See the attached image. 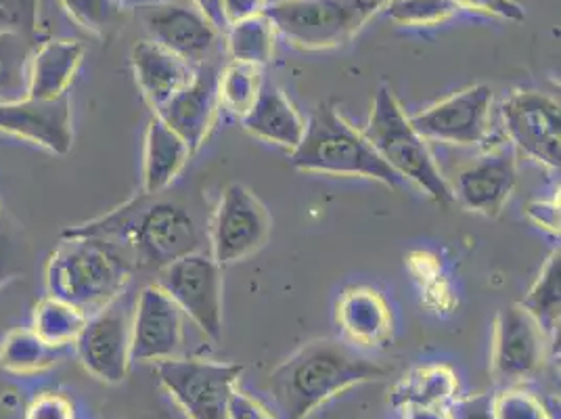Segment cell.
<instances>
[{"label": "cell", "instance_id": "1", "mask_svg": "<svg viewBox=\"0 0 561 419\" xmlns=\"http://www.w3.org/2000/svg\"><path fill=\"white\" fill-rule=\"evenodd\" d=\"M66 234L114 244L135 269L160 271L179 258L204 252V234L193 212L164 193H140L124 206Z\"/></svg>", "mask_w": 561, "mask_h": 419}, {"label": "cell", "instance_id": "2", "mask_svg": "<svg viewBox=\"0 0 561 419\" xmlns=\"http://www.w3.org/2000/svg\"><path fill=\"white\" fill-rule=\"evenodd\" d=\"M392 370L340 340H312L268 375V386L285 419H306L329 398L367 382H381Z\"/></svg>", "mask_w": 561, "mask_h": 419}, {"label": "cell", "instance_id": "3", "mask_svg": "<svg viewBox=\"0 0 561 419\" xmlns=\"http://www.w3.org/2000/svg\"><path fill=\"white\" fill-rule=\"evenodd\" d=\"M133 273V260L114 244L64 234L48 258V296L73 304L91 317L124 296Z\"/></svg>", "mask_w": 561, "mask_h": 419}, {"label": "cell", "instance_id": "4", "mask_svg": "<svg viewBox=\"0 0 561 419\" xmlns=\"http://www.w3.org/2000/svg\"><path fill=\"white\" fill-rule=\"evenodd\" d=\"M291 166L302 172L371 179L390 189L402 185L363 131H356L333 103H321L312 112L305 137L291 151Z\"/></svg>", "mask_w": 561, "mask_h": 419}, {"label": "cell", "instance_id": "5", "mask_svg": "<svg viewBox=\"0 0 561 419\" xmlns=\"http://www.w3.org/2000/svg\"><path fill=\"white\" fill-rule=\"evenodd\" d=\"M363 135L374 145L379 158L397 172L400 181L413 183L440 206L453 204L448 179L390 87H381L375 94L371 116Z\"/></svg>", "mask_w": 561, "mask_h": 419}, {"label": "cell", "instance_id": "6", "mask_svg": "<svg viewBox=\"0 0 561 419\" xmlns=\"http://www.w3.org/2000/svg\"><path fill=\"white\" fill-rule=\"evenodd\" d=\"M388 0H273L266 15L294 47L329 50L344 47L381 13Z\"/></svg>", "mask_w": 561, "mask_h": 419}, {"label": "cell", "instance_id": "7", "mask_svg": "<svg viewBox=\"0 0 561 419\" xmlns=\"http://www.w3.org/2000/svg\"><path fill=\"white\" fill-rule=\"evenodd\" d=\"M156 283L211 342L222 340L225 280L222 267L206 252L179 258L158 271Z\"/></svg>", "mask_w": 561, "mask_h": 419}, {"label": "cell", "instance_id": "8", "mask_svg": "<svg viewBox=\"0 0 561 419\" xmlns=\"http://www.w3.org/2000/svg\"><path fill=\"white\" fill-rule=\"evenodd\" d=\"M243 373L237 363L208 359H168L158 377L188 419H229V403Z\"/></svg>", "mask_w": 561, "mask_h": 419}, {"label": "cell", "instance_id": "9", "mask_svg": "<svg viewBox=\"0 0 561 419\" xmlns=\"http://www.w3.org/2000/svg\"><path fill=\"white\" fill-rule=\"evenodd\" d=\"M271 214L248 186H227L210 223V257L229 267L245 260L268 241Z\"/></svg>", "mask_w": 561, "mask_h": 419}, {"label": "cell", "instance_id": "10", "mask_svg": "<svg viewBox=\"0 0 561 419\" xmlns=\"http://www.w3.org/2000/svg\"><path fill=\"white\" fill-rule=\"evenodd\" d=\"M505 139L517 154L549 170L561 166V112L558 99L538 91H515L501 105Z\"/></svg>", "mask_w": 561, "mask_h": 419}, {"label": "cell", "instance_id": "11", "mask_svg": "<svg viewBox=\"0 0 561 419\" xmlns=\"http://www.w3.org/2000/svg\"><path fill=\"white\" fill-rule=\"evenodd\" d=\"M553 349V340L538 326L537 319L522 304H512L494 321L492 375L503 386L533 380Z\"/></svg>", "mask_w": 561, "mask_h": 419}, {"label": "cell", "instance_id": "12", "mask_svg": "<svg viewBox=\"0 0 561 419\" xmlns=\"http://www.w3.org/2000/svg\"><path fill=\"white\" fill-rule=\"evenodd\" d=\"M492 105L491 87L473 84L409 117L425 140L478 147L492 137Z\"/></svg>", "mask_w": 561, "mask_h": 419}, {"label": "cell", "instance_id": "13", "mask_svg": "<svg viewBox=\"0 0 561 419\" xmlns=\"http://www.w3.org/2000/svg\"><path fill=\"white\" fill-rule=\"evenodd\" d=\"M73 347L82 367L96 380H126L133 365V310L122 296L89 317Z\"/></svg>", "mask_w": 561, "mask_h": 419}, {"label": "cell", "instance_id": "14", "mask_svg": "<svg viewBox=\"0 0 561 419\" xmlns=\"http://www.w3.org/2000/svg\"><path fill=\"white\" fill-rule=\"evenodd\" d=\"M453 202L459 206L496 218L507 206L517 185V151L507 139L491 145L480 158L463 166L448 181Z\"/></svg>", "mask_w": 561, "mask_h": 419}, {"label": "cell", "instance_id": "15", "mask_svg": "<svg viewBox=\"0 0 561 419\" xmlns=\"http://www.w3.org/2000/svg\"><path fill=\"white\" fill-rule=\"evenodd\" d=\"M137 9L149 41L168 48L193 68L214 59L222 34L193 4L160 0Z\"/></svg>", "mask_w": 561, "mask_h": 419}, {"label": "cell", "instance_id": "16", "mask_svg": "<svg viewBox=\"0 0 561 419\" xmlns=\"http://www.w3.org/2000/svg\"><path fill=\"white\" fill-rule=\"evenodd\" d=\"M0 133L66 156L73 145L70 97L36 99L25 94L15 101H0Z\"/></svg>", "mask_w": 561, "mask_h": 419}, {"label": "cell", "instance_id": "17", "mask_svg": "<svg viewBox=\"0 0 561 419\" xmlns=\"http://www.w3.org/2000/svg\"><path fill=\"white\" fill-rule=\"evenodd\" d=\"M185 313L153 281L140 290L133 308V361L176 359L185 344Z\"/></svg>", "mask_w": 561, "mask_h": 419}, {"label": "cell", "instance_id": "18", "mask_svg": "<svg viewBox=\"0 0 561 419\" xmlns=\"http://www.w3.org/2000/svg\"><path fill=\"white\" fill-rule=\"evenodd\" d=\"M218 71L214 64L199 66L195 78L179 94H174L156 116L172 128L181 139L187 143L195 154L210 135L216 114L220 110L218 101Z\"/></svg>", "mask_w": 561, "mask_h": 419}, {"label": "cell", "instance_id": "19", "mask_svg": "<svg viewBox=\"0 0 561 419\" xmlns=\"http://www.w3.org/2000/svg\"><path fill=\"white\" fill-rule=\"evenodd\" d=\"M346 342L358 349H379L392 340L394 315L383 294L367 285L344 290L335 308Z\"/></svg>", "mask_w": 561, "mask_h": 419}, {"label": "cell", "instance_id": "20", "mask_svg": "<svg viewBox=\"0 0 561 419\" xmlns=\"http://www.w3.org/2000/svg\"><path fill=\"white\" fill-rule=\"evenodd\" d=\"M130 64L147 105L158 112L195 78L197 68L153 41H140L130 50Z\"/></svg>", "mask_w": 561, "mask_h": 419}, {"label": "cell", "instance_id": "21", "mask_svg": "<svg viewBox=\"0 0 561 419\" xmlns=\"http://www.w3.org/2000/svg\"><path fill=\"white\" fill-rule=\"evenodd\" d=\"M243 128L256 139L273 143L289 154L305 137L306 120L275 82H264L254 107L241 120Z\"/></svg>", "mask_w": 561, "mask_h": 419}, {"label": "cell", "instance_id": "22", "mask_svg": "<svg viewBox=\"0 0 561 419\" xmlns=\"http://www.w3.org/2000/svg\"><path fill=\"white\" fill-rule=\"evenodd\" d=\"M84 45L78 41H47L36 45L27 66V94L36 99H57L68 89L84 59Z\"/></svg>", "mask_w": 561, "mask_h": 419}, {"label": "cell", "instance_id": "23", "mask_svg": "<svg viewBox=\"0 0 561 419\" xmlns=\"http://www.w3.org/2000/svg\"><path fill=\"white\" fill-rule=\"evenodd\" d=\"M193 151L172 128L158 116L151 117L145 131L142 149V193H164L181 177Z\"/></svg>", "mask_w": 561, "mask_h": 419}, {"label": "cell", "instance_id": "24", "mask_svg": "<svg viewBox=\"0 0 561 419\" xmlns=\"http://www.w3.org/2000/svg\"><path fill=\"white\" fill-rule=\"evenodd\" d=\"M457 395L459 380L455 372L446 365H430L409 373L404 380L398 382L392 393V405L400 409L407 405L446 409Z\"/></svg>", "mask_w": 561, "mask_h": 419}, {"label": "cell", "instance_id": "25", "mask_svg": "<svg viewBox=\"0 0 561 419\" xmlns=\"http://www.w3.org/2000/svg\"><path fill=\"white\" fill-rule=\"evenodd\" d=\"M229 61L264 68L275 53L277 27L266 13L241 20L225 32Z\"/></svg>", "mask_w": 561, "mask_h": 419}, {"label": "cell", "instance_id": "26", "mask_svg": "<svg viewBox=\"0 0 561 419\" xmlns=\"http://www.w3.org/2000/svg\"><path fill=\"white\" fill-rule=\"evenodd\" d=\"M89 321V315L73 304L47 296L34 306L30 329L53 349L64 350L76 344L80 331Z\"/></svg>", "mask_w": 561, "mask_h": 419}, {"label": "cell", "instance_id": "27", "mask_svg": "<svg viewBox=\"0 0 561 419\" xmlns=\"http://www.w3.org/2000/svg\"><path fill=\"white\" fill-rule=\"evenodd\" d=\"M522 306L535 317L538 326L556 342L560 336L561 308V254L560 248L545 260L537 281L524 296Z\"/></svg>", "mask_w": 561, "mask_h": 419}, {"label": "cell", "instance_id": "28", "mask_svg": "<svg viewBox=\"0 0 561 419\" xmlns=\"http://www.w3.org/2000/svg\"><path fill=\"white\" fill-rule=\"evenodd\" d=\"M59 352L43 342L30 327H15L0 342V367L20 375L43 372L57 363Z\"/></svg>", "mask_w": 561, "mask_h": 419}, {"label": "cell", "instance_id": "29", "mask_svg": "<svg viewBox=\"0 0 561 419\" xmlns=\"http://www.w3.org/2000/svg\"><path fill=\"white\" fill-rule=\"evenodd\" d=\"M264 82H266L264 68L229 61L222 70L218 71L220 110H227L231 116L243 120L245 114L254 107Z\"/></svg>", "mask_w": 561, "mask_h": 419}, {"label": "cell", "instance_id": "30", "mask_svg": "<svg viewBox=\"0 0 561 419\" xmlns=\"http://www.w3.org/2000/svg\"><path fill=\"white\" fill-rule=\"evenodd\" d=\"M36 41L22 34H0V101L27 94V66Z\"/></svg>", "mask_w": 561, "mask_h": 419}, {"label": "cell", "instance_id": "31", "mask_svg": "<svg viewBox=\"0 0 561 419\" xmlns=\"http://www.w3.org/2000/svg\"><path fill=\"white\" fill-rule=\"evenodd\" d=\"M73 24L96 38H110L116 32L126 4L124 0H59Z\"/></svg>", "mask_w": 561, "mask_h": 419}, {"label": "cell", "instance_id": "32", "mask_svg": "<svg viewBox=\"0 0 561 419\" xmlns=\"http://www.w3.org/2000/svg\"><path fill=\"white\" fill-rule=\"evenodd\" d=\"M457 11L453 0H388L381 9L388 20L411 27L445 24Z\"/></svg>", "mask_w": 561, "mask_h": 419}, {"label": "cell", "instance_id": "33", "mask_svg": "<svg viewBox=\"0 0 561 419\" xmlns=\"http://www.w3.org/2000/svg\"><path fill=\"white\" fill-rule=\"evenodd\" d=\"M492 409L496 419H551L540 398L522 388H507L492 396Z\"/></svg>", "mask_w": 561, "mask_h": 419}, {"label": "cell", "instance_id": "34", "mask_svg": "<svg viewBox=\"0 0 561 419\" xmlns=\"http://www.w3.org/2000/svg\"><path fill=\"white\" fill-rule=\"evenodd\" d=\"M41 0H0V34H22L36 41Z\"/></svg>", "mask_w": 561, "mask_h": 419}, {"label": "cell", "instance_id": "35", "mask_svg": "<svg viewBox=\"0 0 561 419\" xmlns=\"http://www.w3.org/2000/svg\"><path fill=\"white\" fill-rule=\"evenodd\" d=\"M453 4L457 9H466V11L507 20V22H524L526 20L524 7L515 0H453Z\"/></svg>", "mask_w": 561, "mask_h": 419}, {"label": "cell", "instance_id": "36", "mask_svg": "<svg viewBox=\"0 0 561 419\" xmlns=\"http://www.w3.org/2000/svg\"><path fill=\"white\" fill-rule=\"evenodd\" d=\"M25 419H73V407L66 396L45 393L30 403Z\"/></svg>", "mask_w": 561, "mask_h": 419}, {"label": "cell", "instance_id": "37", "mask_svg": "<svg viewBox=\"0 0 561 419\" xmlns=\"http://www.w3.org/2000/svg\"><path fill=\"white\" fill-rule=\"evenodd\" d=\"M448 419H496L492 409V395H471L455 398L446 407Z\"/></svg>", "mask_w": 561, "mask_h": 419}, {"label": "cell", "instance_id": "38", "mask_svg": "<svg viewBox=\"0 0 561 419\" xmlns=\"http://www.w3.org/2000/svg\"><path fill=\"white\" fill-rule=\"evenodd\" d=\"M526 214L542 231L560 235V202L558 200H535L526 206Z\"/></svg>", "mask_w": 561, "mask_h": 419}, {"label": "cell", "instance_id": "39", "mask_svg": "<svg viewBox=\"0 0 561 419\" xmlns=\"http://www.w3.org/2000/svg\"><path fill=\"white\" fill-rule=\"evenodd\" d=\"M229 419H275V416L254 396L234 390L229 403Z\"/></svg>", "mask_w": 561, "mask_h": 419}, {"label": "cell", "instance_id": "40", "mask_svg": "<svg viewBox=\"0 0 561 419\" xmlns=\"http://www.w3.org/2000/svg\"><path fill=\"white\" fill-rule=\"evenodd\" d=\"M268 2L271 0H222V15L227 20V25H233L241 20L264 13Z\"/></svg>", "mask_w": 561, "mask_h": 419}, {"label": "cell", "instance_id": "41", "mask_svg": "<svg viewBox=\"0 0 561 419\" xmlns=\"http://www.w3.org/2000/svg\"><path fill=\"white\" fill-rule=\"evenodd\" d=\"M220 34L227 32V20L222 15V0H188Z\"/></svg>", "mask_w": 561, "mask_h": 419}, {"label": "cell", "instance_id": "42", "mask_svg": "<svg viewBox=\"0 0 561 419\" xmlns=\"http://www.w3.org/2000/svg\"><path fill=\"white\" fill-rule=\"evenodd\" d=\"M18 273L15 269V254L9 244V237L0 234V287Z\"/></svg>", "mask_w": 561, "mask_h": 419}, {"label": "cell", "instance_id": "43", "mask_svg": "<svg viewBox=\"0 0 561 419\" xmlns=\"http://www.w3.org/2000/svg\"><path fill=\"white\" fill-rule=\"evenodd\" d=\"M404 419H448L446 409H434V407H420V405H407L402 407Z\"/></svg>", "mask_w": 561, "mask_h": 419}, {"label": "cell", "instance_id": "44", "mask_svg": "<svg viewBox=\"0 0 561 419\" xmlns=\"http://www.w3.org/2000/svg\"><path fill=\"white\" fill-rule=\"evenodd\" d=\"M151 2H160V0H124V4H133V7H140V4H151Z\"/></svg>", "mask_w": 561, "mask_h": 419}, {"label": "cell", "instance_id": "45", "mask_svg": "<svg viewBox=\"0 0 561 419\" xmlns=\"http://www.w3.org/2000/svg\"><path fill=\"white\" fill-rule=\"evenodd\" d=\"M0 218H2V210H0Z\"/></svg>", "mask_w": 561, "mask_h": 419}, {"label": "cell", "instance_id": "46", "mask_svg": "<svg viewBox=\"0 0 561 419\" xmlns=\"http://www.w3.org/2000/svg\"><path fill=\"white\" fill-rule=\"evenodd\" d=\"M271 2H273V0H271ZM271 2H268V4H271Z\"/></svg>", "mask_w": 561, "mask_h": 419}]
</instances>
